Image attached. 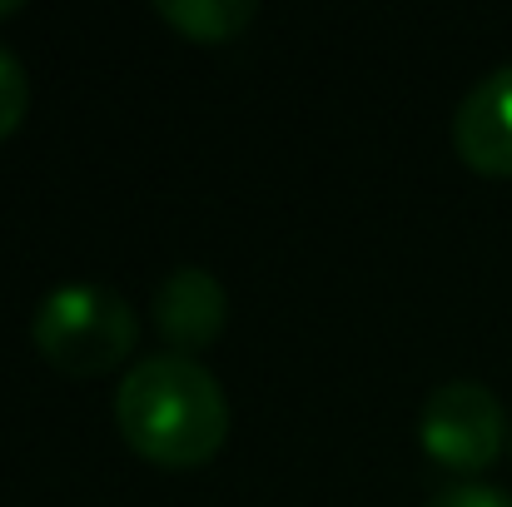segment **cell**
I'll return each instance as SVG.
<instances>
[{"label":"cell","mask_w":512,"mask_h":507,"mask_svg":"<svg viewBox=\"0 0 512 507\" xmlns=\"http://www.w3.org/2000/svg\"><path fill=\"white\" fill-rule=\"evenodd\" d=\"M25 105H30V80H25V65L10 45H0V140H10L25 120Z\"/></svg>","instance_id":"obj_7"},{"label":"cell","mask_w":512,"mask_h":507,"mask_svg":"<svg viewBox=\"0 0 512 507\" xmlns=\"http://www.w3.org/2000/svg\"><path fill=\"white\" fill-rule=\"evenodd\" d=\"M30 338L50 368L95 378L130 358L140 324H135V309L125 294H115L110 284H95V279H75V284L50 289L35 304Z\"/></svg>","instance_id":"obj_2"},{"label":"cell","mask_w":512,"mask_h":507,"mask_svg":"<svg viewBox=\"0 0 512 507\" xmlns=\"http://www.w3.org/2000/svg\"><path fill=\"white\" fill-rule=\"evenodd\" d=\"M453 145L468 169L512 179V60L463 95L453 115Z\"/></svg>","instance_id":"obj_5"},{"label":"cell","mask_w":512,"mask_h":507,"mask_svg":"<svg viewBox=\"0 0 512 507\" xmlns=\"http://www.w3.org/2000/svg\"><path fill=\"white\" fill-rule=\"evenodd\" d=\"M423 507H512V498L503 488H488V483H453V488L433 493Z\"/></svg>","instance_id":"obj_8"},{"label":"cell","mask_w":512,"mask_h":507,"mask_svg":"<svg viewBox=\"0 0 512 507\" xmlns=\"http://www.w3.org/2000/svg\"><path fill=\"white\" fill-rule=\"evenodd\" d=\"M418 438H423V453L433 463H443L453 473H483L503 453V438H508L503 403L488 383L448 378L423 398Z\"/></svg>","instance_id":"obj_3"},{"label":"cell","mask_w":512,"mask_h":507,"mask_svg":"<svg viewBox=\"0 0 512 507\" xmlns=\"http://www.w3.org/2000/svg\"><path fill=\"white\" fill-rule=\"evenodd\" d=\"M150 319H155L160 338L170 343V353H189L194 358L199 348H209L214 338L224 334V324H229V294H224V284L209 269L179 264V269H170L160 279Z\"/></svg>","instance_id":"obj_4"},{"label":"cell","mask_w":512,"mask_h":507,"mask_svg":"<svg viewBox=\"0 0 512 507\" xmlns=\"http://www.w3.org/2000/svg\"><path fill=\"white\" fill-rule=\"evenodd\" d=\"M115 423L140 458L160 468H199L229 438V398L199 358L155 353L120 378Z\"/></svg>","instance_id":"obj_1"},{"label":"cell","mask_w":512,"mask_h":507,"mask_svg":"<svg viewBox=\"0 0 512 507\" xmlns=\"http://www.w3.org/2000/svg\"><path fill=\"white\" fill-rule=\"evenodd\" d=\"M155 15L174 25L179 35L189 40H204V45H224L234 40L244 25H254L259 5L254 0H160Z\"/></svg>","instance_id":"obj_6"},{"label":"cell","mask_w":512,"mask_h":507,"mask_svg":"<svg viewBox=\"0 0 512 507\" xmlns=\"http://www.w3.org/2000/svg\"><path fill=\"white\" fill-rule=\"evenodd\" d=\"M15 10H20V0H0V20H5V15H15Z\"/></svg>","instance_id":"obj_9"}]
</instances>
